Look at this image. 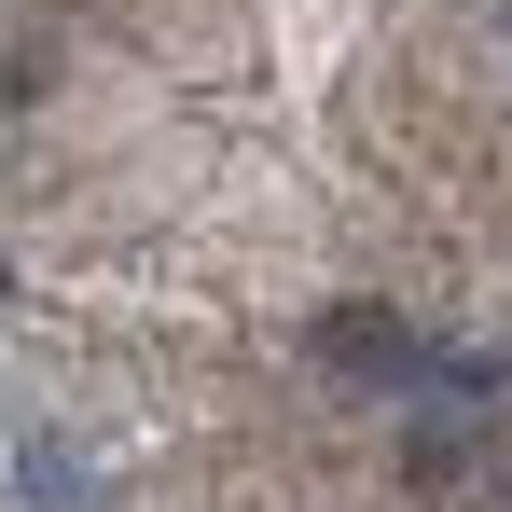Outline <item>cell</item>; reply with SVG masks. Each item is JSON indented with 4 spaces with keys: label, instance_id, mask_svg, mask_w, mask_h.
Segmentation results:
<instances>
[{
    "label": "cell",
    "instance_id": "cell-1",
    "mask_svg": "<svg viewBox=\"0 0 512 512\" xmlns=\"http://www.w3.org/2000/svg\"><path fill=\"white\" fill-rule=\"evenodd\" d=\"M319 360L360 374V388H402V374H416V333H402L388 305H333V319H319Z\"/></svg>",
    "mask_w": 512,
    "mask_h": 512
},
{
    "label": "cell",
    "instance_id": "cell-2",
    "mask_svg": "<svg viewBox=\"0 0 512 512\" xmlns=\"http://www.w3.org/2000/svg\"><path fill=\"white\" fill-rule=\"evenodd\" d=\"M0 291H14V263H0Z\"/></svg>",
    "mask_w": 512,
    "mask_h": 512
}]
</instances>
